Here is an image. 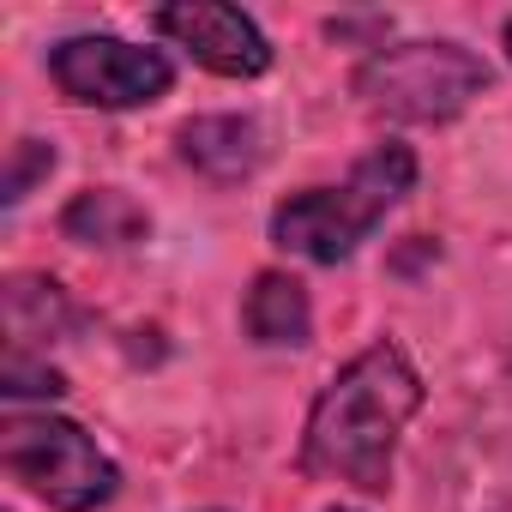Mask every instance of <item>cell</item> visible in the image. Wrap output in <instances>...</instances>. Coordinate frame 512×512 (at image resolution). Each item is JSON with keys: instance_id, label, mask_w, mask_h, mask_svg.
Segmentation results:
<instances>
[{"instance_id": "5b68a950", "label": "cell", "mask_w": 512, "mask_h": 512, "mask_svg": "<svg viewBox=\"0 0 512 512\" xmlns=\"http://www.w3.org/2000/svg\"><path fill=\"white\" fill-rule=\"evenodd\" d=\"M49 79L61 85V97L91 103V109H139L157 103L175 85V67L163 49H139L127 37H67L49 49Z\"/></svg>"}, {"instance_id": "9c48e42d", "label": "cell", "mask_w": 512, "mask_h": 512, "mask_svg": "<svg viewBox=\"0 0 512 512\" xmlns=\"http://www.w3.org/2000/svg\"><path fill=\"white\" fill-rule=\"evenodd\" d=\"M61 229H67L73 241H85V247H133V241L151 235V217H145V205H139L133 193H121V187H85V193L67 205Z\"/></svg>"}, {"instance_id": "ba28073f", "label": "cell", "mask_w": 512, "mask_h": 512, "mask_svg": "<svg viewBox=\"0 0 512 512\" xmlns=\"http://www.w3.org/2000/svg\"><path fill=\"white\" fill-rule=\"evenodd\" d=\"M241 326L253 344H266V350H296L308 344L314 332V308H308V290L290 278V272H260L241 302Z\"/></svg>"}, {"instance_id": "3957f363", "label": "cell", "mask_w": 512, "mask_h": 512, "mask_svg": "<svg viewBox=\"0 0 512 512\" xmlns=\"http://www.w3.org/2000/svg\"><path fill=\"white\" fill-rule=\"evenodd\" d=\"M488 91V61L464 43H392L356 67V97L386 121H452Z\"/></svg>"}, {"instance_id": "7c38bea8", "label": "cell", "mask_w": 512, "mask_h": 512, "mask_svg": "<svg viewBox=\"0 0 512 512\" xmlns=\"http://www.w3.org/2000/svg\"><path fill=\"white\" fill-rule=\"evenodd\" d=\"M506 61H512V19H506Z\"/></svg>"}, {"instance_id": "8992f818", "label": "cell", "mask_w": 512, "mask_h": 512, "mask_svg": "<svg viewBox=\"0 0 512 512\" xmlns=\"http://www.w3.org/2000/svg\"><path fill=\"white\" fill-rule=\"evenodd\" d=\"M157 37H169L175 49H187L205 73L217 79H260L272 67V43L241 7L223 0H181V7H157Z\"/></svg>"}, {"instance_id": "30bf717a", "label": "cell", "mask_w": 512, "mask_h": 512, "mask_svg": "<svg viewBox=\"0 0 512 512\" xmlns=\"http://www.w3.org/2000/svg\"><path fill=\"white\" fill-rule=\"evenodd\" d=\"M49 169H55V145H43V139H19V145H13V163H7V205H19Z\"/></svg>"}, {"instance_id": "4fadbf2b", "label": "cell", "mask_w": 512, "mask_h": 512, "mask_svg": "<svg viewBox=\"0 0 512 512\" xmlns=\"http://www.w3.org/2000/svg\"><path fill=\"white\" fill-rule=\"evenodd\" d=\"M326 512H356V506H326Z\"/></svg>"}, {"instance_id": "52a82bcc", "label": "cell", "mask_w": 512, "mask_h": 512, "mask_svg": "<svg viewBox=\"0 0 512 512\" xmlns=\"http://www.w3.org/2000/svg\"><path fill=\"white\" fill-rule=\"evenodd\" d=\"M181 157L211 181H247L266 163V133L253 115H199L175 133Z\"/></svg>"}, {"instance_id": "277c9868", "label": "cell", "mask_w": 512, "mask_h": 512, "mask_svg": "<svg viewBox=\"0 0 512 512\" xmlns=\"http://www.w3.org/2000/svg\"><path fill=\"white\" fill-rule=\"evenodd\" d=\"M0 464L55 512H97L121 488L115 458L67 416H7V428H0Z\"/></svg>"}, {"instance_id": "6da1fadb", "label": "cell", "mask_w": 512, "mask_h": 512, "mask_svg": "<svg viewBox=\"0 0 512 512\" xmlns=\"http://www.w3.org/2000/svg\"><path fill=\"white\" fill-rule=\"evenodd\" d=\"M416 410H422V374L404 356V344L392 338L368 344L314 398L302 434V470L320 482H344L356 494H386L398 464V434L410 428Z\"/></svg>"}, {"instance_id": "7a4b0ae2", "label": "cell", "mask_w": 512, "mask_h": 512, "mask_svg": "<svg viewBox=\"0 0 512 512\" xmlns=\"http://www.w3.org/2000/svg\"><path fill=\"white\" fill-rule=\"evenodd\" d=\"M416 187V151L410 145H374L338 187L290 193L272 211V241L284 253H302L314 266H338L380 229V217Z\"/></svg>"}, {"instance_id": "8fae6325", "label": "cell", "mask_w": 512, "mask_h": 512, "mask_svg": "<svg viewBox=\"0 0 512 512\" xmlns=\"http://www.w3.org/2000/svg\"><path fill=\"white\" fill-rule=\"evenodd\" d=\"M67 380L55 368H25V356L7 362V398H61Z\"/></svg>"}]
</instances>
